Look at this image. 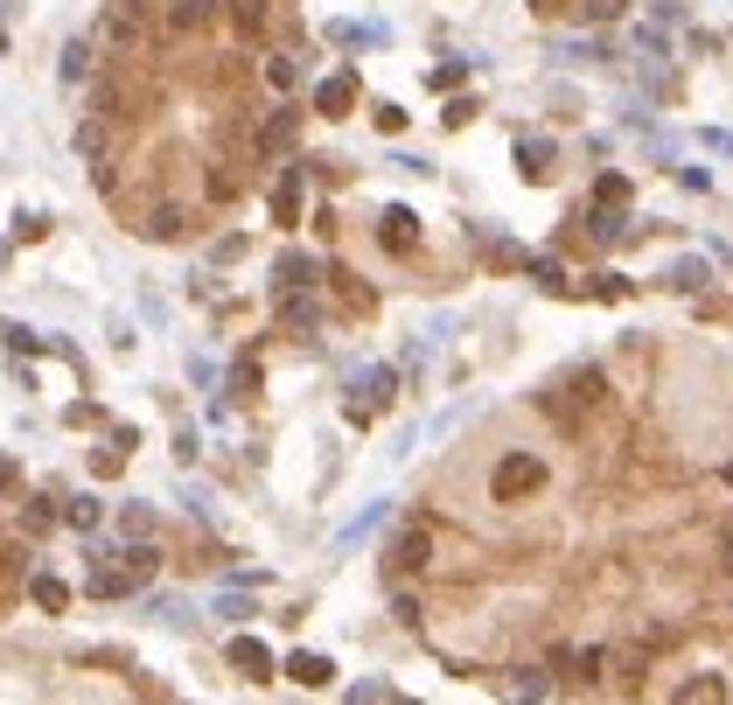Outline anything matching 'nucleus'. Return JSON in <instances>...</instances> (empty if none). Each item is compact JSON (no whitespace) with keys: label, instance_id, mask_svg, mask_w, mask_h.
<instances>
[{"label":"nucleus","instance_id":"3","mask_svg":"<svg viewBox=\"0 0 733 705\" xmlns=\"http://www.w3.org/2000/svg\"><path fill=\"white\" fill-rule=\"evenodd\" d=\"M545 482H553V468H545V454H504V461H496L489 468V496H496V503H531V496L545 489Z\"/></svg>","mask_w":733,"mask_h":705},{"label":"nucleus","instance_id":"21","mask_svg":"<svg viewBox=\"0 0 733 705\" xmlns=\"http://www.w3.org/2000/svg\"><path fill=\"white\" fill-rule=\"evenodd\" d=\"M98 517H105L98 496H63V525H70V531H98Z\"/></svg>","mask_w":733,"mask_h":705},{"label":"nucleus","instance_id":"32","mask_svg":"<svg viewBox=\"0 0 733 705\" xmlns=\"http://www.w3.org/2000/svg\"><path fill=\"white\" fill-rule=\"evenodd\" d=\"M628 8V0H587V21H615Z\"/></svg>","mask_w":733,"mask_h":705},{"label":"nucleus","instance_id":"38","mask_svg":"<svg viewBox=\"0 0 733 705\" xmlns=\"http://www.w3.org/2000/svg\"><path fill=\"white\" fill-rule=\"evenodd\" d=\"M726 482H733V461H726Z\"/></svg>","mask_w":733,"mask_h":705},{"label":"nucleus","instance_id":"27","mask_svg":"<svg viewBox=\"0 0 733 705\" xmlns=\"http://www.w3.org/2000/svg\"><path fill=\"white\" fill-rule=\"evenodd\" d=\"M14 238L21 245H42L49 238V217H14Z\"/></svg>","mask_w":733,"mask_h":705},{"label":"nucleus","instance_id":"24","mask_svg":"<svg viewBox=\"0 0 733 705\" xmlns=\"http://www.w3.org/2000/svg\"><path fill=\"white\" fill-rule=\"evenodd\" d=\"M600 210H622V203H628V175H600Z\"/></svg>","mask_w":733,"mask_h":705},{"label":"nucleus","instance_id":"37","mask_svg":"<svg viewBox=\"0 0 733 705\" xmlns=\"http://www.w3.org/2000/svg\"><path fill=\"white\" fill-rule=\"evenodd\" d=\"M0 57H8V29H0Z\"/></svg>","mask_w":733,"mask_h":705},{"label":"nucleus","instance_id":"30","mask_svg":"<svg viewBox=\"0 0 733 705\" xmlns=\"http://www.w3.org/2000/svg\"><path fill=\"white\" fill-rule=\"evenodd\" d=\"M231 391H238V399H252V391H258V363H238V371H231Z\"/></svg>","mask_w":733,"mask_h":705},{"label":"nucleus","instance_id":"36","mask_svg":"<svg viewBox=\"0 0 733 705\" xmlns=\"http://www.w3.org/2000/svg\"><path fill=\"white\" fill-rule=\"evenodd\" d=\"M384 705H419V698H384Z\"/></svg>","mask_w":733,"mask_h":705},{"label":"nucleus","instance_id":"20","mask_svg":"<svg viewBox=\"0 0 733 705\" xmlns=\"http://www.w3.org/2000/svg\"><path fill=\"white\" fill-rule=\"evenodd\" d=\"M29 594H36V608H42V615H63V608H70V587L57 580V572H36V587H29Z\"/></svg>","mask_w":733,"mask_h":705},{"label":"nucleus","instance_id":"23","mask_svg":"<svg viewBox=\"0 0 733 705\" xmlns=\"http://www.w3.org/2000/svg\"><path fill=\"white\" fill-rule=\"evenodd\" d=\"M266 85H273V91H294V85H301V63H294V57H273V63H266Z\"/></svg>","mask_w":733,"mask_h":705},{"label":"nucleus","instance_id":"9","mask_svg":"<svg viewBox=\"0 0 733 705\" xmlns=\"http://www.w3.org/2000/svg\"><path fill=\"white\" fill-rule=\"evenodd\" d=\"M231 670H245L252 685H266V677H273V649L258 636H238V643H231Z\"/></svg>","mask_w":733,"mask_h":705},{"label":"nucleus","instance_id":"34","mask_svg":"<svg viewBox=\"0 0 733 705\" xmlns=\"http://www.w3.org/2000/svg\"><path fill=\"white\" fill-rule=\"evenodd\" d=\"M566 8H573V0H531V14H538V21H559Z\"/></svg>","mask_w":733,"mask_h":705},{"label":"nucleus","instance_id":"19","mask_svg":"<svg viewBox=\"0 0 733 705\" xmlns=\"http://www.w3.org/2000/svg\"><path fill=\"white\" fill-rule=\"evenodd\" d=\"M203 21H209V0H168V29L175 36H196Z\"/></svg>","mask_w":733,"mask_h":705},{"label":"nucleus","instance_id":"16","mask_svg":"<svg viewBox=\"0 0 733 705\" xmlns=\"http://www.w3.org/2000/svg\"><path fill=\"white\" fill-rule=\"evenodd\" d=\"M329 280H335V301H343L350 315H371V307H378V294H371V286H363L356 273H343V266H335Z\"/></svg>","mask_w":733,"mask_h":705},{"label":"nucleus","instance_id":"35","mask_svg":"<svg viewBox=\"0 0 733 705\" xmlns=\"http://www.w3.org/2000/svg\"><path fill=\"white\" fill-rule=\"evenodd\" d=\"M720 559H726V566H733V531H726V538H720Z\"/></svg>","mask_w":733,"mask_h":705},{"label":"nucleus","instance_id":"28","mask_svg":"<svg viewBox=\"0 0 733 705\" xmlns=\"http://www.w3.org/2000/svg\"><path fill=\"white\" fill-rule=\"evenodd\" d=\"M119 468H126V448H98L91 454V476H119Z\"/></svg>","mask_w":733,"mask_h":705},{"label":"nucleus","instance_id":"4","mask_svg":"<svg viewBox=\"0 0 733 705\" xmlns=\"http://www.w3.org/2000/svg\"><path fill=\"white\" fill-rule=\"evenodd\" d=\"M98 42L119 49V57H134V49L147 42V0H105L98 14Z\"/></svg>","mask_w":733,"mask_h":705},{"label":"nucleus","instance_id":"11","mask_svg":"<svg viewBox=\"0 0 733 705\" xmlns=\"http://www.w3.org/2000/svg\"><path fill=\"white\" fill-rule=\"evenodd\" d=\"M273 224H280V231L301 224V168H286V175L273 182Z\"/></svg>","mask_w":733,"mask_h":705},{"label":"nucleus","instance_id":"29","mask_svg":"<svg viewBox=\"0 0 733 705\" xmlns=\"http://www.w3.org/2000/svg\"><path fill=\"white\" fill-rule=\"evenodd\" d=\"M371 119H378V134H405V112H399V106H391V98H384V106H378Z\"/></svg>","mask_w":733,"mask_h":705},{"label":"nucleus","instance_id":"10","mask_svg":"<svg viewBox=\"0 0 733 705\" xmlns=\"http://www.w3.org/2000/svg\"><path fill=\"white\" fill-rule=\"evenodd\" d=\"M280 670H286V677H294V685H307V692H322V685H329V677H335V664L322 657V649H294V657H286Z\"/></svg>","mask_w":733,"mask_h":705},{"label":"nucleus","instance_id":"22","mask_svg":"<svg viewBox=\"0 0 733 705\" xmlns=\"http://www.w3.org/2000/svg\"><path fill=\"white\" fill-rule=\"evenodd\" d=\"M280 315H286V329H314V322H322V307H314L307 294H286V307H280Z\"/></svg>","mask_w":733,"mask_h":705},{"label":"nucleus","instance_id":"5","mask_svg":"<svg viewBox=\"0 0 733 705\" xmlns=\"http://www.w3.org/2000/svg\"><path fill=\"white\" fill-rule=\"evenodd\" d=\"M427 566H433V531L427 525H405L384 545V572H427Z\"/></svg>","mask_w":733,"mask_h":705},{"label":"nucleus","instance_id":"1","mask_svg":"<svg viewBox=\"0 0 733 705\" xmlns=\"http://www.w3.org/2000/svg\"><path fill=\"white\" fill-rule=\"evenodd\" d=\"M545 412H553V420L566 427V433H580L587 420H594V412L600 405H608V378H600V371H573L566 384H553V391H545V399H538Z\"/></svg>","mask_w":733,"mask_h":705},{"label":"nucleus","instance_id":"7","mask_svg":"<svg viewBox=\"0 0 733 705\" xmlns=\"http://www.w3.org/2000/svg\"><path fill=\"white\" fill-rule=\"evenodd\" d=\"M350 106H356V70H335L314 85V112L322 119H350Z\"/></svg>","mask_w":733,"mask_h":705},{"label":"nucleus","instance_id":"6","mask_svg":"<svg viewBox=\"0 0 733 705\" xmlns=\"http://www.w3.org/2000/svg\"><path fill=\"white\" fill-rule=\"evenodd\" d=\"M378 245H384L391 258H405V252H419V217L405 210V203H391V210L378 217Z\"/></svg>","mask_w":733,"mask_h":705},{"label":"nucleus","instance_id":"12","mask_svg":"<svg viewBox=\"0 0 733 705\" xmlns=\"http://www.w3.org/2000/svg\"><path fill=\"white\" fill-rule=\"evenodd\" d=\"M91 70H98V49H91L85 36H70V42H63V63H57V77H63V85H91Z\"/></svg>","mask_w":733,"mask_h":705},{"label":"nucleus","instance_id":"18","mask_svg":"<svg viewBox=\"0 0 733 705\" xmlns=\"http://www.w3.org/2000/svg\"><path fill=\"white\" fill-rule=\"evenodd\" d=\"M517 168H524V182H553V147H545V140H517Z\"/></svg>","mask_w":733,"mask_h":705},{"label":"nucleus","instance_id":"14","mask_svg":"<svg viewBox=\"0 0 733 705\" xmlns=\"http://www.w3.org/2000/svg\"><path fill=\"white\" fill-rule=\"evenodd\" d=\"M182 224H189V217H182V203H154V210H147V224H140V238H154V245H175V238H182Z\"/></svg>","mask_w":733,"mask_h":705},{"label":"nucleus","instance_id":"15","mask_svg":"<svg viewBox=\"0 0 733 705\" xmlns=\"http://www.w3.org/2000/svg\"><path fill=\"white\" fill-rule=\"evenodd\" d=\"M280 286L286 294H307V286H322V266L307 252H280Z\"/></svg>","mask_w":733,"mask_h":705},{"label":"nucleus","instance_id":"26","mask_svg":"<svg viewBox=\"0 0 733 705\" xmlns=\"http://www.w3.org/2000/svg\"><path fill=\"white\" fill-rule=\"evenodd\" d=\"M587 231H594L600 245H608V238H622V217H615V210H594V217H587Z\"/></svg>","mask_w":733,"mask_h":705},{"label":"nucleus","instance_id":"8","mask_svg":"<svg viewBox=\"0 0 733 705\" xmlns=\"http://www.w3.org/2000/svg\"><path fill=\"white\" fill-rule=\"evenodd\" d=\"M671 705H733V692H726V677H720V670H692L685 685L671 692Z\"/></svg>","mask_w":733,"mask_h":705},{"label":"nucleus","instance_id":"31","mask_svg":"<svg viewBox=\"0 0 733 705\" xmlns=\"http://www.w3.org/2000/svg\"><path fill=\"white\" fill-rule=\"evenodd\" d=\"M476 112H482V106H476V98H455V106H448V112H440V119H448V126H468V119H476Z\"/></svg>","mask_w":733,"mask_h":705},{"label":"nucleus","instance_id":"2","mask_svg":"<svg viewBox=\"0 0 733 705\" xmlns=\"http://www.w3.org/2000/svg\"><path fill=\"white\" fill-rule=\"evenodd\" d=\"M70 147H77V161L91 168V182L105 196H113V182H119V140H113V119H77V134H70Z\"/></svg>","mask_w":733,"mask_h":705},{"label":"nucleus","instance_id":"13","mask_svg":"<svg viewBox=\"0 0 733 705\" xmlns=\"http://www.w3.org/2000/svg\"><path fill=\"white\" fill-rule=\"evenodd\" d=\"M294 134H301V112L280 106L266 126H258V154H286V147H294Z\"/></svg>","mask_w":733,"mask_h":705},{"label":"nucleus","instance_id":"17","mask_svg":"<svg viewBox=\"0 0 733 705\" xmlns=\"http://www.w3.org/2000/svg\"><path fill=\"white\" fill-rule=\"evenodd\" d=\"M224 14L238 21V36H266V21H273L266 0H224Z\"/></svg>","mask_w":733,"mask_h":705},{"label":"nucleus","instance_id":"25","mask_svg":"<svg viewBox=\"0 0 733 705\" xmlns=\"http://www.w3.org/2000/svg\"><path fill=\"white\" fill-rule=\"evenodd\" d=\"M57 517H63V510H49V503H29V510H21V531H49Z\"/></svg>","mask_w":733,"mask_h":705},{"label":"nucleus","instance_id":"33","mask_svg":"<svg viewBox=\"0 0 733 705\" xmlns=\"http://www.w3.org/2000/svg\"><path fill=\"white\" fill-rule=\"evenodd\" d=\"M14 489H21V468H14L8 454H0V496H14Z\"/></svg>","mask_w":733,"mask_h":705}]
</instances>
